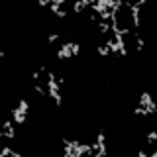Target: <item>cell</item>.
<instances>
[{
    "label": "cell",
    "mask_w": 157,
    "mask_h": 157,
    "mask_svg": "<svg viewBox=\"0 0 157 157\" xmlns=\"http://www.w3.org/2000/svg\"><path fill=\"white\" fill-rule=\"evenodd\" d=\"M91 4H92L91 0H78V2H75V6H73V12H75V14H81L85 8L91 6Z\"/></svg>",
    "instance_id": "cell-5"
},
{
    "label": "cell",
    "mask_w": 157,
    "mask_h": 157,
    "mask_svg": "<svg viewBox=\"0 0 157 157\" xmlns=\"http://www.w3.org/2000/svg\"><path fill=\"white\" fill-rule=\"evenodd\" d=\"M49 4H51L49 0H39V6H49Z\"/></svg>",
    "instance_id": "cell-20"
},
{
    "label": "cell",
    "mask_w": 157,
    "mask_h": 157,
    "mask_svg": "<svg viewBox=\"0 0 157 157\" xmlns=\"http://www.w3.org/2000/svg\"><path fill=\"white\" fill-rule=\"evenodd\" d=\"M26 114H28V112H24L20 106L12 108V120L16 122V124H24V122H26Z\"/></svg>",
    "instance_id": "cell-4"
},
{
    "label": "cell",
    "mask_w": 157,
    "mask_h": 157,
    "mask_svg": "<svg viewBox=\"0 0 157 157\" xmlns=\"http://www.w3.org/2000/svg\"><path fill=\"white\" fill-rule=\"evenodd\" d=\"M39 75H41V71H35V73H32V78H35V81H37V78H39Z\"/></svg>",
    "instance_id": "cell-21"
},
{
    "label": "cell",
    "mask_w": 157,
    "mask_h": 157,
    "mask_svg": "<svg viewBox=\"0 0 157 157\" xmlns=\"http://www.w3.org/2000/svg\"><path fill=\"white\" fill-rule=\"evenodd\" d=\"M35 92H37V94H39V96H41V98H43V96H47V92L43 91V88H41V86H39V85H35Z\"/></svg>",
    "instance_id": "cell-15"
},
{
    "label": "cell",
    "mask_w": 157,
    "mask_h": 157,
    "mask_svg": "<svg viewBox=\"0 0 157 157\" xmlns=\"http://www.w3.org/2000/svg\"><path fill=\"white\" fill-rule=\"evenodd\" d=\"M6 155H12V157H20V153H18V151H14V149H10V147H4V149L0 151V157H6Z\"/></svg>",
    "instance_id": "cell-8"
},
{
    "label": "cell",
    "mask_w": 157,
    "mask_h": 157,
    "mask_svg": "<svg viewBox=\"0 0 157 157\" xmlns=\"http://www.w3.org/2000/svg\"><path fill=\"white\" fill-rule=\"evenodd\" d=\"M71 51H73V57H77L78 53H81V45H78V43H73V45H71Z\"/></svg>",
    "instance_id": "cell-13"
},
{
    "label": "cell",
    "mask_w": 157,
    "mask_h": 157,
    "mask_svg": "<svg viewBox=\"0 0 157 157\" xmlns=\"http://www.w3.org/2000/svg\"><path fill=\"white\" fill-rule=\"evenodd\" d=\"M98 53H100L102 57H106V55H110V49H108L106 45H100V47H98Z\"/></svg>",
    "instance_id": "cell-12"
},
{
    "label": "cell",
    "mask_w": 157,
    "mask_h": 157,
    "mask_svg": "<svg viewBox=\"0 0 157 157\" xmlns=\"http://www.w3.org/2000/svg\"><path fill=\"white\" fill-rule=\"evenodd\" d=\"M155 139H157V132H151L149 136H147V144H153Z\"/></svg>",
    "instance_id": "cell-14"
},
{
    "label": "cell",
    "mask_w": 157,
    "mask_h": 157,
    "mask_svg": "<svg viewBox=\"0 0 157 157\" xmlns=\"http://www.w3.org/2000/svg\"><path fill=\"white\" fill-rule=\"evenodd\" d=\"M59 88H61V85L57 83V77H55V73H47V96H51L53 100H55V104L61 106L63 104V96L59 94Z\"/></svg>",
    "instance_id": "cell-1"
},
{
    "label": "cell",
    "mask_w": 157,
    "mask_h": 157,
    "mask_svg": "<svg viewBox=\"0 0 157 157\" xmlns=\"http://www.w3.org/2000/svg\"><path fill=\"white\" fill-rule=\"evenodd\" d=\"M55 16H59V18H65V16H67V12H65V10H59V12L55 14Z\"/></svg>",
    "instance_id": "cell-19"
},
{
    "label": "cell",
    "mask_w": 157,
    "mask_h": 157,
    "mask_svg": "<svg viewBox=\"0 0 157 157\" xmlns=\"http://www.w3.org/2000/svg\"><path fill=\"white\" fill-rule=\"evenodd\" d=\"M98 30H100V33H108L110 32V22H98Z\"/></svg>",
    "instance_id": "cell-9"
},
{
    "label": "cell",
    "mask_w": 157,
    "mask_h": 157,
    "mask_svg": "<svg viewBox=\"0 0 157 157\" xmlns=\"http://www.w3.org/2000/svg\"><path fill=\"white\" fill-rule=\"evenodd\" d=\"M71 45H73V41H65L63 45H61V49L57 51V59H69V57H73V51H71Z\"/></svg>",
    "instance_id": "cell-3"
},
{
    "label": "cell",
    "mask_w": 157,
    "mask_h": 157,
    "mask_svg": "<svg viewBox=\"0 0 157 157\" xmlns=\"http://www.w3.org/2000/svg\"><path fill=\"white\" fill-rule=\"evenodd\" d=\"M136 39H137V49H139V51H141V47L145 45V41L141 37H139V35H136Z\"/></svg>",
    "instance_id": "cell-17"
},
{
    "label": "cell",
    "mask_w": 157,
    "mask_h": 157,
    "mask_svg": "<svg viewBox=\"0 0 157 157\" xmlns=\"http://www.w3.org/2000/svg\"><path fill=\"white\" fill-rule=\"evenodd\" d=\"M134 114H136V116H147V110H145L144 106H139V104H137L136 108H134Z\"/></svg>",
    "instance_id": "cell-10"
},
{
    "label": "cell",
    "mask_w": 157,
    "mask_h": 157,
    "mask_svg": "<svg viewBox=\"0 0 157 157\" xmlns=\"http://www.w3.org/2000/svg\"><path fill=\"white\" fill-rule=\"evenodd\" d=\"M104 139H106V136H104V132H100V134H98V136H96V141H98V144H106Z\"/></svg>",
    "instance_id": "cell-16"
},
{
    "label": "cell",
    "mask_w": 157,
    "mask_h": 157,
    "mask_svg": "<svg viewBox=\"0 0 157 157\" xmlns=\"http://www.w3.org/2000/svg\"><path fill=\"white\" fill-rule=\"evenodd\" d=\"M0 137L14 139V137H16V128H10V130H0Z\"/></svg>",
    "instance_id": "cell-6"
},
{
    "label": "cell",
    "mask_w": 157,
    "mask_h": 157,
    "mask_svg": "<svg viewBox=\"0 0 157 157\" xmlns=\"http://www.w3.org/2000/svg\"><path fill=\"white\" fill-rule=\"evenodd\" d=\"M63 4H65V0H53L51 4H49V8H51L53 12L57 14V12H59V10H61V6H63Z\"/></svg>",
    "instance_id": "cell-7"
},
{
    "label": "cell",
    "mask_w": 157,
    "mask_h": 157,
    "mask_svg": "<svg viewBox=\"0 0 157 157\" xmlns=\"http://www.w3.org/2000/svg\"><path fill=\"white\" fill-rule=\"evenodd\" d=\"M139 106H144L145 110H147V114H151V112L157 110V104L151 100L149 92H141V96H139Z\"/></svg>",
    "instance_id": "cell-2"
},
{
    "label": "cell",
    "mask_w": 157,
    "mask_h": 157,
    "mask_svg": "<svg viewBox=\"0 0 157 157\" xmlns=\"http://www.w3.org/2000/svg\"><path fill=\"white\" fill-rule=\"evenodd\" d=\"M57 39H59V35H57V33H51V35L47 37V41H49V43H55Z\"/></svg>",
    "instance_id": "cell-18"
},
{
    "label": "cell",
    "mask_w": 157,
    "mask_h": 157,
    "mask_svg": "<svg viewBox=\"0 0 157 157\" xmlns=\"http://www.w3.org/2000/svg\"><path fill=\"white\" fill-rule=\"evenodd\" d=\"M18 106H20V108H22L24 112H30V102H28V100H20Z\"/></svg>",
    "instance_id": "cell-11"
}]
</instances>
